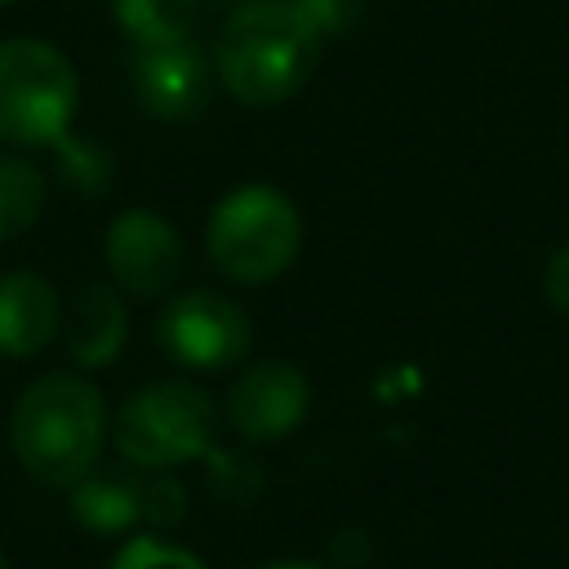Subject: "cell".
Returning <instances> with one entry per match:
<instances>
[{
    "mask_svg": "<svg viewBox=\"0 0 569 569\" xmlns=\"http://www.w3.org/2000/svg\"><path fill=\"white\" fill-rule=\"evenodd\" d=\"M262 569H320V565H311V560H271Z\"/></svg>",
    "mask_w": 569,
    "mask_h": 569,
    "instance_id": "obj_20",
    "label": "cell"
},
{
    "mask_svg": "<svg viewBox=\"0 0 569 569\" xmlns=\"http://www.w3.org/2000/svg\"><path fill=\"white\" fill-rule=\"evenodd\" d=\"M116 449L142 471L196 462L213 445V400L196 382H151L116 413Z\"/></svg>",
    "mask_w": 569,
    "mask_h": 569,
    "instance_id": "obj_5",
    "label": "cell"
},
{
    "mask_svg": "<svg viewBox=\"0 0 569 569\" xmlns=\"http://www.w3.org/2000/svg\"><path fill=\"white\" fill-rule=\"evenodd\" d=\"M0 4H13V0H0Z\"/></svg>",
    "mask_w": 569,
    "mask_h": 569,
    "instance_id": "obj_22",
    "label": "cell"
},
{
    "mask_svg": "<svg viewBox=\"0 0 569 569\" xmlns=\"http://www.w3.org/2000/svg\"><path fill=\"white\" fill-rule=\"evenodd\" d=\"M302 249V218L276 187L249 182L222 196L204 227V253L218 276L236 284H267L293 267Z\"/></svg>",
    "mask_w": 569,
    "mask_h": 569,
    "instance_id": "obj_3",
    "label": "cell"
},
{
    "mask_svg": "<svg viewBox=\"0 0 569 569\" xmlns=\"http://www.w3.org/2000/svg\"><path fill=\"white\" fill-rule=\"evenodd\" d=\"M111 569H204L200 556H191L187 547H173L164 538H133L116 551Z\"/></svg>",
    "mask_w": 569,
    "mask_h": 569,
    "instance_id": "obj_16",
    "label": "cell"
},
{
    "mask_svg": "<svg viewBox=\"0 0 569 569\" xmlns=\"http://www.w3.org/2000/svg\"><path fill=\"white\" fill-rule=\"evenodd\" d=\"M182 507H187V498H182V489L173 480H147V489H142V520L173 525V520H182Z\"/></svg>",
    "mask_w": 569,
    "mask_h": 569,
    "instance_id": "obj_17",
    "label": "cell"
},
{
    "mask_svg": "<svg viewBox=\"0 0 569 569\" xmlns=\"http://www.w3.org/2000/svg\"><path fill=\"white\" fill-rule=\"evenodd\" d=\"M320 36L289 0H244L213 36V76L244 107H280L311 80Z\"/></svg>",
    "mask_w": 569,
    "mask_h": 569,
    "instance_id": "obj_1",
    "label": "cell"
},
{
    "mask_svg": "<svg viewBox=\"0 0 569 569\" xmlns=\"http://www.w3.org/2000/svg\"><path fill=\"white\" fill-rule=\"evenodd\" d=\"M307 405L311 387L298 365L258 360L236 378L227 396V418L244 440H280L307 418Z\"/></svg>",
    "mask_w": 569,
    "mask_h": 569,
    "instance_id": "obj_9",
    "label": "cell"
},
{
    "mask_svg": "<svg viewBox=\"0 0 569 569\" xmlns=\"http://www.w3.org/2000/svg\"><path fill=\"white\" fill-rule=\"evenodd\" d=\"M156 338L164 356L187 369H227L244 360V351L253 347V325L231 298L191 289L164 302L156 320Z\"/></svg>",
    "mask_w": 569,
    "mask_h": 569,
    "instance_id": "obj_6",
    "label": "cell"
},
{
    "mask_svg": "<svg viewBox=\"0 0 569 569\" xmlns=\"http://www.w3.org/2000/svg\"><path fill=\"white\" fill-rule=\"evenodd\" d=\"M62 325L58 289L40 271H4L0 276V356L27 360L53 342Z\"/></svg>",
    "mask_w": 569,
    "mask_h": 569,
    "instance_id": "obj_10",
    "label": "cell"
},
{
    "mask_svg": "<svg viewBox=\"0 0 569 569\" xmlns=\"http://www.w3.org/2000/svg\"><path fill=\"white\" fill-rule=\"evenodd\" d=\"M76 98V67L49 40H0V142L53 147L71 133Z\"/></svg>",
    "mask_w": 569,
    "mask_h": 569,
    "instance_id": "obj_4",
    "label": "cell"
},
{
    "mask_svg": "<svg viewBox=\"0 0 569 569\" xmlns=\"http://www.w3.org/2000/svg\"><path fill=\"white\" fill-rule=\"evenodd\" d=\"M124 302L116 298L111 284H80L71 298V316H67V351L76 365L98 369L111 365L124 347Z\"/></svg>",
    "mask_w": 569,
    "mask_h": 569,
    "instance_id": "obj_11",
    "label": "cell"
},
{
    "mask_svg": "<svg viewBox=\"0 0 569 569\" xmlns=\"http://www.w3.org/2000/svg\"><path fill=\"white\" fill-rule=\"evenodd\" d=\"M142 489L147 480L89 471L71 485V516L93 533H120L142 520Z\"/></svg>",
    "mask_w": 569,
    "mask_h": 569,
    "instance_id": "obj_12",
    "label": "cell"
},
{
    "mask_svg": "<svg viewBox=\"0 0 569 569\" xmlns=\"http://www.w3.org/2000/svg\"><path fill=\"white\" fill-rule=\"evenodd\" d=\"M107 271L133 298H160L182 271V236L156 209H124L107 227Z\"/></svg>",
    "mask_w": 569,
    "mask_h": 569,
    "instance_id": "obj_7",
    "label": "cell"
},
{
    "mask_svg": "<svg viewBox=\"0 0 569 569\" xmlns=\"http://www.w3.org/2000/svg\"><path fill=\"white\" fill-rule=\"evenodd\" d=\"M133 93L147 116L156 120H196L213 93V67L191 40L147 44L133 58Z\"/></svg>",
    "mask_w": 569,
    "mask_h": 569,
    "instance_id": "obj_8",
    "label": "cell"
},
{
    "mask_svg": "<svg viewBox=\"0 0 569 569\" xmlns=\"http://www.w3.org/2000/svg\"><path fill=\"white\" fill-rule=\"evenodd\" d=\"M542 289H547L551 307H556L560 316H569V244H560V249L551 253V262H547V271H542Z\"/></svg>",
    "mask_w": 569,
    "mask_h": 569,
    "instance_id": "obj_18",
    "label": "cell"
},
{
    "mask_svg": "<svg viewBox=\"0 0 569 569\" xmlns=\"http://www.w3.org/2000/svg\"><path fill=\"white\" fill-rule=\"evenodd\" d=\"M44 209V178L18 156H0V240H13L36 227Z\"/></svg>",
    "mask_w": 569,
    "mask_h": 569,
    "instance_id": "obj_14",
    "label": "cell"
},
{
    "mask_svg": "<svg viewBox=\"0 0 569 569\" xmlns=\"http://www.w3.org/2000/svg\"><path fill=\"white\" fill-rule=\"evenodd\" d=\"M0 569H9V565H4V556H0Z\"/></svg>",
    "mask_w": 569,
    "mask_h": 569,
    "instance_id": "obj_21",
    "label": "cell"
},
{
    "mask_svg": "<svg viewBox=\"0 0 569 569\" xmlns=\"http://www.w3.org/2000/svg\"><path fill=\"white\" fill-rule=\"evenodd\" d=\"M102 436H107L102 396L80 373L36 378L9 413V445L22 471L53 489H71L80 476L93 471Z\"/></svg>",
    "mask_w": 569,
    "mask_h": 569,
    "instance_id": "obj_2",
    "label": "cell"
},
{
    "mask_svg": "<svg viewBox=\"0 0 569 569\" xmlns=\"http://www.w3.org/2000/svg\"><path fill=\"white\" fill-rule=\"evenodd\" d=\"M58 151V173L67 187L84 191V196H98L111 187V156L93 142V138H76V133H62L53 142Z\"/></svg>",
    "mask_w": 569,
    "mask_h": 569,
    "instance_id": "obj_15",
    "label": "cell"
},
{
    "mask_svg": "<svg viewBox=\"0 0 569 569\" xmlns=\"http://www.w3.org/2000/svg\"><path fill=\"white\" fill-rule=\"evenodd\" d=\"M196 9H200L196 0H116V22L138 49L173 44V40H191Z\"/></svg>",
    "mask_w": 569,
    "mask_h": 569,
    "instance_id": "obj_13",
    "label": "cell"
},
{
    "mask_svg": "<svg viewBox=\"0 0 569 569\" xmlns=\"http://www.w3.org/2000/svg\"><path fill=\"white\" fill-rule=\"evenodd\" d=\"M289 4H298L325 36L338 31V27L347 22V13H351V0H289Z\"/></svg>",
    "mask_w": 569,
    "mask_h": 569,
    "instance_id": "obj_19",
    "label": "cell"
}]
</instances>
